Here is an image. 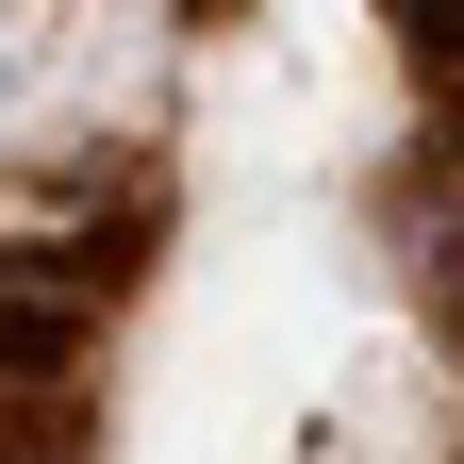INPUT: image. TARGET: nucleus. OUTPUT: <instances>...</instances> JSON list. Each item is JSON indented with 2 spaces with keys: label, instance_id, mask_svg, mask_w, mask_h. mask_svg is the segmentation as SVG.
<instances>
[{
  "label": "nucleus",
  "instance_id": "nucleus-1",
  "mask_svg": "<svg viewBox=\"0 0 464 464\" xmlns=\"http://www.w3.org/2000/svg\"><path fill=\"white\" fill-rule=\"evenodd\" d=\"M83 365V299H0V382H67Z\"/></svg>",
  "mask_w": 464,
  "mask_h": 464
},
{
  "label": "nucleus",
  "instance_id": "nucleus-2",
  "mask_svg": "<svg viewBox=\"0 0 464 464\" xmlns=\"http://www.w3.org/2000/svg\"><path fill=\"white\" fill-rule=\"evenodd\" d=\"M398 34H415V67H464V0H398Z\"/></svg>",
  "mask_w": 464,
  "mask_h": 464
}]
</instances>
